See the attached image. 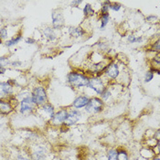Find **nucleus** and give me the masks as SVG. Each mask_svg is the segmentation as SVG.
Listing matches in <instances>:
<instances>
[{"mask_svg": "<svg viewBox=\"0 0 160 160\" xmlns=\"http://www.w3.org/2000/svg\"><path fill=\"white\" fill-rule=\"evenodd\" d=\"M1 43H2V39L0 38V44H1Z\"/></svg>", "mask_w": 160, "mask_h": 160, "instance_id": "37", "label": "nucleus"}, {"mask_svg": "<svg viewBox=\"0 0 160 160\" xmlns=\"http://www.w3.org/2000/svg\"><path fill=\"white\" fill-rule=\"evenodd\" d=\"M43 34H44L45 37L47 38V39L49 41H54L57 38V36H56V33H55L54 29L51 28H46L43 30Z\"/></svg>", "mask_w": 160, "mask_h": 160, "instance_id": "13", "label": "nucleus"}, {"mask_svg": "<svg viewBox=\"0 0 160 160\" xmlns=\"http://www.w3.org/2000/svg\"><path fill=\"white\" fill-rule=\"evenodd\" d=\"M127 40H128V42L129 43H141L142 41H143V38L141 37H136L135 35H130V36H128V38H127Z\"/></svg>", "mask_w": 160, "mask_h": 160, "instance_id": "20", "label": "nucleus"}, {"mask_svg": "<svg viewBox=\"0 0 160 160\" xmlns=\"http://www.w3.org/2000/svg\"><path fill=\"white\" fill-rule=\"evenodd\" d=\"M67 82L70 85L79 89L82 87H87L89 82V78L84 74L72 72L67 75Z\"/></svg>", "mask_w": 160, "mask_h": 160, "instance_id": "1", "label": "nucleus"}, {"mask_svg": "<svg viewBox=\"0 0 160 160\" xmlns=\"http://www.w3.org/2000/svg\"><path fill=\"white\" fill-rule=\"evenodd\" d=\"M82 0H79V1H72V5H75V6H78V5H80V4H82Z\"/></svg>", "mask_w": 160, "mask_h": 160, "instance_id": "33", "label": "nucleus"}, {"mask_svg": "<svg viewBox=\"0 0 160 160\" xmlns=\"http://www.w3.org/2000/svg\"><path fill=\"white\" fill-rule=\"evenodd\" d=\"M153 51H156L158 53H159L160 48H159V40H157L154 45H153Z\"/></svg>", "mask_w": 160, "mask_h": 160, "instance_id": "28", "label": "nucleus"}, {"mask_svg": "<svg viewBox=\"0 0 160 160\" xmlns=\"http://www.w3.org/2000/svg\"><path fill=\"white\" fill-rule=\"evenodd\" d=\"M67 114H68V111L65 109H62L61 111H59L58 112H56L52 118V123L54 124H62L64 123L66 118H67Z\"/></svg>", "mask_w": 160, "mask_h": 160, "instance_id": "10", "label": "nucleus"}, {"mask_svg": "<svg viewBox=\"0 0 160 160\" xmlns=\"http://www.w3.org/2000/svg\"><path fill=\"white\" fill-rule=\"evenodd\" d=\"M157 19H158V18L156 16H149V17L147 18V20H148V22H154Z\"/></svg>", "mask_w": 160, "mask_h": 160, "instance_id": "29", "label": "nucleus"}, {"mask_svg": "<svg viewBox=\"0 0 160 160\" xmlns=\"http://www.w3.org/2000/svg\"><path fill=\"white\" fill-rule=\"evenodd\" d=\"M89 100H90V98L86 95H80L77 98H75L73 102H72V106L77 110L81 109V108H83V107L86 106L87 103L89 102Z\"/></svg>", "mask_w": 160, "mask_h": 160, "instance_id": "9", "label": "nucleus"}, {"mask_svg": "<svg viewBox=\"0 0 160 160\" xmlns=\"http://www.w3.org/2000/svg\"><path fill=\"white\" fill-rule=\"evenodd\" d=\"M104 72H105V74L109 78H111L112 80L116 79L118 77V75H119V68H118V65L116 63L108 64Z\"/></svg>", "mask_w": 160, "mask_h": 160, "instance_id": "8", "label": "nucleus"}, {"mask_svg": "<svg viewBox=\"0 0 160 160\" xmlns=\"http://www.w3.org/2000/svg\"><path fill=\"white\" fill-rule=\"evenodd\" d=\"M83 14L84 16L89 17V16H93L94 15V10L92 9V6L90 4H87L85 5V7L83 8Z\"/></svg>", "mask_w": 160, "mask_h": 160, "instance_id": "19", "label": "nucleus"}, {"mask_svg": "<svg viewBox=\"0 0 160 160\" xmlns=\"http://www.w3.org/2000/svg\"><path fill=\"white\" fill-rule=\"evenodd\" d=\"M153 160H159V158H154Z\"/></svg>", "mask_w": 160, "mask_h": 160, "instance_id": "36", "label": "nucleus"}, {"mask_svg": "<svg viewBox=\"0 0 160 160\" xmlns=\"http://www.w3.org/2000/svg\"><path fill=\"white\" fill-rule=\"evenodd\" d=\"M154 78V72H152L151 71H148L145 74V82H149L153 80Z\"/></svg>", "mask_w": 160, "mask_h": 160, "instance_id": "23", "label": "nucleus"}, {"mask_svg": "<svg viewBox=\"0 0 160 160\" xmlns=\"http://www.w3.org/2000/svg\"><path fill=\"white\" fill-rule=\"evenodd\" d=\"M109 9H112V11H119L121 9V5L119 3H111L109 6Z\"/></svg>", "mask_w": 160, "mask_h": 160, "instance_id": "25", "label": "nucleus"}, {"mask_svg": "<svg viewBox=\"0 0 160 160\" xmlns=\"http://www.w3.org/2000/svg\"><path fill=\"white\" fill-rule=\"evenodd\" d=\"M81 118H82V112L77 109H72L70 112H68L67 118L64 122V124L67 126L73 125L77 122H79Z\"/></svg>", "mask_w": 160, "mask_h": 160, "instance_id": "6", "label": "nucleus"}, {"mask_svg": "<svg viewBox=\"0 0 160 160\" xmlns=\"http://www.w3.org/2000/svg\"><path fill=\"white\" fill-rule=\"evenodd\" d=\"M13 86L8 82H0V97L12 93Z\"/></svg>", "mask_w": 160, "mask_h": 160, "instance_id": "12", "label": "nucleus"}, {"mask_svg": "<svg viewBox=\"0 0 160 160\" xmlns=\"http://www.w3.org/2000/svg\"><path fill=\"white\" fill-rule=\"evenodd\" d=\"M7 38H8V29L6 28H0V38L5 39Z\"/></svg>", "mask_w": 160, "mask_h": 160, "instance_id": "26", "label": "nucleus"}, {"mask_svg": "<svg viewBox=\"0 0 160 160\" xmlns=\"http://www.w3.org/2000/svg\"><path fill=\"white\" fill-rule=\"evenodd\" d=\"M109 19H110V14H109V12L102 14V17H101V27H100L101 29H103L106 27V25L108 24V22H109Z\"/></svg>", "mask_w": 160, "mask_h": 160, "instance_id": "17", "label": "nucleus"}, {"mask_svg": "<svg viewBox=\"0 0 160 160\" xmlns=\"http://www.w3.org/2000/svg\"><path fill=\"white\" fill-rule=\"evenodd\" d=\"M117 160H128V155L124 150L117 151Z\"/></svg>", "mask_w": 160, "mask_h": 160, "instance_id": "21", "label": "nucleus"}, {"mask_svg": "<svg viewBox=\"0 0 160 160\" xmlns=\"http://www.w3.org/2000/svg\"><path fill=\"white\" fill-rule=\"evenodd\" d=\"M87 87H89L90 89H92V91H94L97 94H102V92L106 89L102 81L100 79V78H92V79H89V82H88V85Z\"/></svg>", "mask_w": 160, "mask_h": 160, "instance_id": "5", "label": "nucleus"}, {"mask_svg": "<svg viewBox=\"0 0 160 160\" xmlns=\"http://www.w3.org/2000/svg\"><path fill=\"white\" fill-rule=\"evenodd\" d=\"M1 126H2V124H0V128H1Z\"/></svg>", "mask_w": 160, "mask_h": 160, "instance_id": "38", "label": "nucleus"}, {"mask_svg": "<svg viewBox=\"0 0 160 160\" xmlns=\"http://www.w3.org/2000/svg\"><path fill=\"white\" fill-rule=\"evenodd\" d=\"M21 39H22V36H21V35H18V36L14 37L13 38H11V39L8 40V41L6 42V46L8 47V48L13 47V46H15L16 44H18Z\"/></svg>", "mask_w": 160, "mask_h": 160, "instance_id": "18", "label": "nucleus"}, {"mask_svg": "<svg viewBox=\"0 0 160 160\" xmlns=\"http://www.w3.org/2000/svg\"><path fill=\"white\" fill-rule=\"evenodd\" d=\"M98 46H99V48H100L101 49H102V50H105V49H107V45H106L105 43H103V42L99 43Z\"/></svg>", "mask_w": 160, "mask_h": 160, "instance_id": "30", "label": "nucleus"}, {"mask_svg": "<svg viewBox=\"0 0 160 160\" xmlns=\"http://www.w3.org/2000/svg\"><path fill=\"white\" fill-rule=\"evenodd\" d=\"M9 63L8 59L7 57H0V67H4Z\"/></svg>", "mask_w": 160, "mask_h": 160, "instance_id": "27", "label": "nucleus"}, {"mask_svg": "<svg viewBox=\"0 0 160 160\" xmlns=\"http://www.w3.org/2000/svg\"><path fill=\"white\" fill-rule=\"evenodd\" d=\"M35 103L33 102V100L31 98V95L27 96L21 100L20 102V112L23 114H28L30 113L33 111V109L35 108Z\"/></svg>", "mask_w": 160, "mask_h": 160, "instance_id": "4", "label": "nucleus"}, {"mask_svg": "<svg viewBox=\"0 0 160 160\" xmlns=\"http://www.w3.org/2000/svg\"><path fill=\"white\" fill-rule=\"evenodd\" d=\"M70 34L72 37H82V36H83L85 34V31L82 28H80V27H78V28H70Z\"/></svg>", "mask_w": 160, "mask_h": 160, "instance_id": "14", "label": "nucleus"}, {"mask_svg": "<svg viewBox=\"0 0 160 160\" xmlns=\"http://www.w3.org/2000/svg\"><path fill=\"white\" fill-rule=\"evenodd\" d=\"M42 110L45 112L46 113H48L50 118H53V116L55 114V111H54L53 105H51L50 103H45L42 106Z\"/></svg>", "mask_w": 160, "mask_h": 160, "instance_id": "16", "label": "nucleus"}, {"mask_svg": "<svg viewBox=\"0 0 160 160\" xmlns=\"http://www.w3.org/2000/svg\"><path fill=\"white\" fill-rule=\"evenodd\" d=\"M13 108L9 102L0 99V113L1 114H8L9 112H11Z\"/></svg>", "mask_w": 160, "mask_h": 160, "instance_id": "11", "label": "nucleus"}, {"mask_svg": "<svg viewBox=\"0 0 160 160\" xmlns=\"http://www.w3.org/2000/svg\"><path fill=\"white\" fill-rule=\"evenodd\" d=\"M108 160H117V151L110 150L108 153Z\"/></svg>", "mask_w": 160, "mask_h": 160, "instance_id": "24", "label": "nucleus"}, {"mask_svg": "<svg viewBox=\"0 0 160 160\" xmlns=\"http://www.w3.org/2000/svg\"><path fill=\"white\" fill-rule=\"evenodd\" d=\"M103 110V102L101 98L93 97L89 100V102L85 106V111L88 113L95 114L99 113Z\"/></svg>", "mask_w": 160, "mask_h": 160, "instance_id": "2", "label": "nucleus"}, {"mask_svg": "<svg viewBox=\"0 0 160 160\" xmlns=\"http://www.w3.org/2000/svg\"><path fill=\"white\" fill-rule=\"evenodd\" d=\"M26 42H27V43H28V44H29V43H30V44H33V43H35V39H33V38H27V39H26Z\"/></svg>", "mask_w": 160, "mask_h": 160, "instance_id": "32", "label": "nucleus"}, {"mask_svg": "<svg viewBox=\"0 0 160 160\" xmlns=\"http://www.w3.org/2000/svg\"><path fill=\"white\" fill-rule=\"evenodd\" d=\"M51 18H52V26L54 28L59 29L64 25V18L61 12L59 11H52L51 14Z\"/></svg>", "mask_w": 160, "mask_h": 160, "instance_id": "7", "label": "nucleus"}, {"mask_svg": "<svg viewBox=\"0 0 160 160\" xmlns=\"http://www.w3.org/2000/svg\"><path fill=\"white\" fill-rule=\"evenodd\" d=\"M45 158V150L44 148H38L33 153V159L34 160H44Z\"/></svg>", "mask_w": 160, "mask_h": 160, "instance_id": "15", "label": "nucleus"}, {"mask_svg": "<svg viewBox=\"0 0 160 160\" xmlns=\"http://www.w3.org/2000/svg\"><path fill=\"white\" fill-rule=\"evenodd\" d=\"M110 96H111V92H110V91H109L108 89H105V90L102 92V94H101L102 100H103V101H107Z\"/></svg>", "mask_w": 160, "mask_h": 160, "instance_id": "22", "label": "nucleus"}, {"mask_svg": "<svg viewBox=\"0 0 160 160\" xmlns=\"http://www.w3.org/2000/svg\"><path fill=\"white\" fill-rule=\"evenodd\" d=\"M6 72V69L5 67H0V74H4Z\"/></svg>", "mask_w": 160, "mask_h": 160, "instance_id": "34", "label": "nucleus"}, {"mask_svg": "<svg viewBox=\"0 0 160 160\" xmlns=\"http://www.w3.org/2000/svg\"><path fill=\"white\" fill-rule=\"evenodd\" d=\"M31 98L36 105H43L47 102V92L43 87H36L32 92Z\"/></svg>", "mask_w": 160, "mask_h": 160, "instance_id": "3", "label": "nucleus"}, {"mask_svg": "<svg viewBox=\"0 0 160 160\" xmlns=\"http://www.w3.org/2000/svg\"><path fill=\"white\" fill-rule=\"evenodd\" d=\"M17 160H28V159L25 158H23V157H18V159H17Z\"/></svg>", "mask_w": 160, "mask_h": 160, "instance_id": "35", "label": "nucleus"}, {"mask_svg": "<svg viewBox=\"0 0 160 160\" xmlns=\"http://www.w3.org/2000/svg\"><path fill=\"white\" fill-rule=\"evenodd\" d=\"M11 64H12V66H14V67H18V66H21L22 65L21 62H14Z\"/></svg>", "mask_w": 160, "mask_h": 160, "instance_id": "31", "label": "nucleus"}]
</instances>
